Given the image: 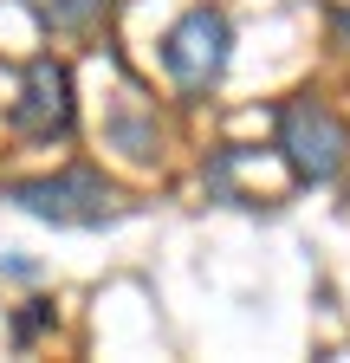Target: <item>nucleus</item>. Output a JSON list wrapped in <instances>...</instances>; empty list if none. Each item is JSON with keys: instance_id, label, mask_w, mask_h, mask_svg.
<instances>
[{"instance_id": "nucleus-8", "label": "nucleus", "mask_w": 350, "mask_h": 363, "mask_svg": "<svg viewBox=\"0 0 350 363\" xmlns=\"http://www.w3.org/2000/svg\"><path fill=\"white\" fill-rule=\"evenodd\" d=\"M337 33H344V39H350V7H344V13H337Z\"/></svg>"}, {"instance_id": "nucleus-6", "label": "nucleus", "mask_w": 350, "mask_h": 363, "mask_svg": "<svg viewBox=\"0 0 350 363\" xmlns=\"http://www.w3.org/2000/svg\"><path fill=\"white\" fill-rule=\"evenodd\" d=\"M104 136L130 156V162H156V123H137V117H111Z\"/></svg>"}, {"instance_id": "nucleus-5", "label": "nucleus", "mask_w": 350, "mask_h": 363, "mask_svg": "<svg viewBox=\"0 0 350 363\" xmlns=\"http://www.w3.org/2000/svg\"><path fill=\"white\" fill-rule=\"evenodd\" d=\"M111 7L117 0H33V20L46 33H91V26H104Z\"/></svg>"}, {"instance_id": "nucleus-2", "label": "nucleus", "mask_w": 350, "mask_h": 363, "mask_svg": "<svg viewBox=\"0 0 350 363\" xmlns=\"http://www.w3.org/2000/svg\"><path fill=\"white\" fill-rule=\"evenodd\" d=\"M279 156L305 189H324L350 162V130L318 98H292V104H279Z\"/></svg>"}, {"instance_id": "nucleus-3", "label": "nucleus", "mask_w": 350, "mask_h": 363, "mask_svg": "<svg viewBox=\"0 0 350 363\" xmlns=\"http://www.w3.org/2000/svg\"><path fill=\"white\" fill-rule=\"evenodd\" d=\"M227 52H234V26H227L221 7H188L162 33V65L182 91H208L227 72Z\"/></svg>"}, {"instance_id": "nucleus-4", "label": "nucleus", "mask_w": 350, "mask_h": 363, "mask_svg": "<svg viewBox=\"0 0 350 363\" xmlns=\"http://www.w3.org/2000/svg\"><path fill=\"white\" fill-rule=\"evenodd\" d=\"M7 117H13V130L26 136V143H59V136H72V117H78V104H72V65L33 59Z\"/></svg>"}, {"instance_id": "nucleus-1", "label": "nucleus", "mask_w": 350, "mask_h": 363, "mask_svg": "<svg viewBox=\"0 0 350 363\" xmlns=\"http://www.w3.org/2000/svg\"><path fill=\"white\" fill-rule=\"evenodd\" d=\"M7 201L33 220H52V227H104L123 214L117 189L98 175V169H59V175H33V182H13Z\"/></svg>"}, {"instance_id": "nucleus-7", "label": "nucleus", "mask_w": 350, "mask_h": 363, "mask_svg": "<svg viewBox=\"0 0 350 363\" xmlns=\"http://www.w3.org/2000/svg\"><path fill=\"white\" fill-rule=\"evenodd\" d=\"M46 318H52V305H39V311H20V318H13V337L26 344V337H33L39 325H46Z\"/></svg>"}]
</instances>
